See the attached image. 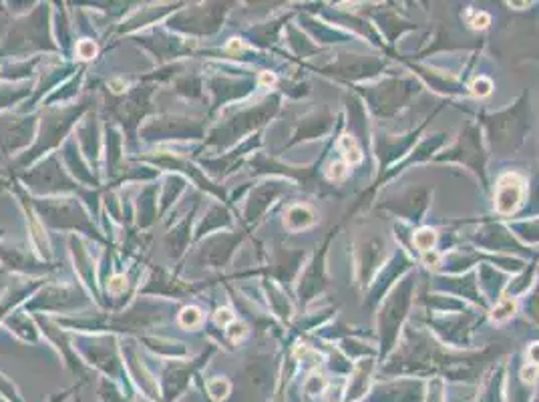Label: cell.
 <instances>
[{"label": "cell", "instance_id": "1", "mask_svg": "<svg viewBox=\"0 0 539 402\" xmlns=\"http://www.w3.org/2000/svg\"><path fill=\"white\" fill-rule=\"evenodd\" d=\"M521 198H524V179L516 174H509L497 185L495 208L500 213H511L518 210Z\"/></svg>", "mask_w": 539, "mask_h": 402}, {"label": "cell", "instance_id": "2", "mask_svg": "<svg viewBox=\"0 0 539 402\" xmlns=\"http://www.w3.org/2000/svg\"><path fill=\"white\" fill-rule=\"evenodd\" d=\"M338 150L342 151V155H345V159H346L348 163H361V161H363V151H361V147H358V143L355 141L353 137H348V135L340 137Z\"/></svg>", "mask_w": 539, "mask_h": 402}, {"label": "cell", "instance_id": "3", "mask_svg": "<svg viewBox=\"0 0 539 402\" xmlns=\"http://www.w3.org/2000/svg\"><path fill=\"white\" fill-rule=\"evenodd\" d=\"M435 242H437V234H435V229H431V227H423L421 232L415 234V245L424 253L432 252V248H435Z\"/></svg>", "mask_w": 539, "mask_h": 402}, {"label": "cell", "instance_id": "4", "mask_svg": "<svg viewBox=\"0 0 539 402\" xmlns=\"http://www.w3.org/2000/svg\"><path fill=\"white\" fill-rule=\"evenodd\" d=\"M294 219H298V224H296V227H294V229L308 227V226H312V224H314V213L310 211L308 208H294V210H290L288 219H286V224L290 226Z\"/></svg>", "mask_w": 539, "mask_h": 402}, {"label": "cell", "instance_id": "5", "mask_svg": "<svg viewBox=\"0 0 539 402\" xmlns=\"http://www.w3.org/2000/svg\"><path fill=\"white\" fill-rule=\"evenodd\" d=\"M513 314H516V300L505 298L500 304H497L493 310V320L495 322H505V320H509Z\"/></svg>", "mask_w": 539, "mask_h": 402}, {"label": "cell", "instance_id": "6", "mask_svg": "<svg viewBox=\"0 0 539 402\" xmlns=\"http://www.w3.org/2000/svg\"><path fill=\"white\" fill-rule=\"evenodd\" d=\"M208 389L211 392V397L218 398V400H222V398L227 397V392H230V384H227L226 381H219L218 379V381H211L208 384Z\"/></svg>", "mask_w": 539, "mask_h": 402}, {"label": "cell", "instance_id": "7", "mask_svg": "<svg viewBox=\"0 0 539 402\" xmlns=\"http://www.w3.org/2000/svg\"><path fill=\"white\" fill-rule=\"evenodd\" d=\"M471 89H473V95H477V97H487L489 93H492V89H493V83L489 79H485V77H479L475 83L471 85Z\"/></svg>", "mask_w": 539, "mask_h": 402}, {"label": "cell", "instance_id": "8", "mask_svg": "<svg viewBox=\"0 0 539 402\" xmlns=\"http://www.w3.org/2000/svg\"><path fill=\"white\" fill-rule=\"evenodd\" d=\"M346 174H348L346 163H340V161L332 163L330 169H329V177H330V179H334V182H340V179H345V177H346Z\"/></svg>", "mask_w": 539, "mask_h": 402}, {"label": "cell", "instance_id": "9", "mask_svg": "<svg viewBox=\"0 0 539 402\" xmlns=\"http://www.w3.org/2000/svg\"><path fill=\"white\" fill-rule=\"evenodd\" d=\"M489 24H492V16H489L487 13H483V11L477 13V14L471 19V27H473V29H487Z\"/></svg>", "mask_w": 539, "mask_h": 402}, {"label": "cell", "instance_id": "10", "mask_svg": "<svg viewBox=\"0 0 539 402\" xmlns=\"http://www.w3.org/2000/svg\"><path fill=\"white\" fill-rule=\"evenodd\" d=\"M537 374H539V368H537V366H527V368H524V381L529 382V384H534V382H535Z\"/></svg>", "mask_w": 539, "mask_h": 402}, {"label": "cell", "instance_id": "11", "mask_svg": "<svg viewBox=\"0 0 539 402\" xmlns=\"http://www.w3.org/2000/svg\"><path fill=\"white\" fill-rule=\"evenodd\" d=\"M529 360H532L535 366H539V344H534V346L529 348Z\"/></svg>", "mask_w": 539, "mask_h": 402}]
</instances>
